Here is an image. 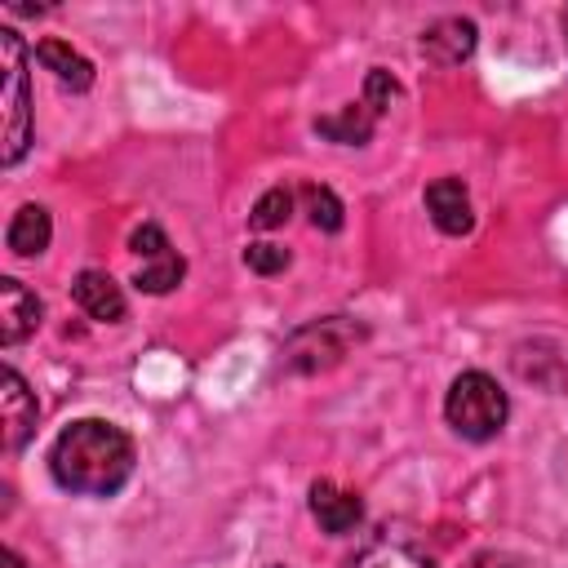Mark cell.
<instances>
[{
  "label": "cell",
  "instance_id": "1",
  "mask_svg": "<svg viewBox=\"0 0 568 568\" xmlns=\"http://www.w3.org/2000/svg\"><path fill=\"white\" fill-rule=\"evenodd\" d=\"M133 439L102 422V417H80L71 422L53 448H49V470L58 479V488L80 493V497H111L129 484L133 475Z\"/></svg>",
  "mask_w": 568,
  "mask_h": 568
},
{
  "label": "cell",
  "instance_id": "2",
  "mask_svg": "<svg viewBox=\"0 0 568 568\" xmlns=\"http://www.w3.org/2000/svg\"><path fill=\"white\" fill-rule=\"evenodd\" d=\"M444 417H448V426H453L462 439L484 444V439H493V435L506 426L510 404H506V390H501L488 373L470 368V373L453 377L448 399H444Z\"/></svg>",
  "mask_w": 568,
  "mask_h": 568
},
{
  "label": "cell",
  "instance_id": "3",
  "mask_svg": "<svg viewBox=\"0 0 568 568\" xmlns=\"http://www.w3.org/2000/svg\"><path fill=\"white\" fill-rule=\"evenodd\" d=\"M0 58H4V164H18L31 146V98H27V49L13 27L0 31Z\"/></svg>",
  "mask_w": 568,
  "mask_h": 568
},
{
  "label": "cell",
  "instance_id": "4",
  "mask_svg": "<svg viewBox=\"0 0 568 568\" xmlns=\"http://www.w3.org/2000/svg\"><path fill=\"white\" fill-rule=\"evenodd\" d=\"M355 342H359V328H355L346 315H333V320H320V324L297 328V333L288 337V346H284V359H288V368H297V373H315V368L337 364Z\"/></svg>",
  "mask_w": 568,
  "mask_h": 568
},
{
  "label": "cell",
  "instance_id": "5",
  "mask_svg": "<svg viewBox=\"0 0 568 568\" xmlns=\"http://www.w3.org/2000/svg\"><path fill=\"white\" fill-rule=\"evenodd\" d=\"M36 395H31V386L22 382V373L18 368H4L0 373V422H4V453H18L27 439H31V430H36Z\"/></svg>",
  "mask_w": 568,
  "mask_h": 568
},
{
  "label": "cell",
  "instance_id": "6",
  "mask_svg": "<svg viewBox=\"0 0 568 568\" xmlns=\"http://www.w3.org/2000/svg\"><path fill=\"white\" fill-rule=\"evenodd\" d=\"M475 36L479 31H475L470 18H439V22H430L422 31V53L430 62H439V67H457V62H466L475 53Z\"/></svg>",
  "mask_w": 568,
  "mask_h": 568
},
{
  "label": "cell",
  "instance_id": "7",
  "mask_svg": "<svg viewBox=\"0 0 568 568\" xmlns=\"http://www.w3.org/2000/svg\"><path fill=\"white\" fill-rule=\"evenodd\" d=\"M36 324H40V297L22 280L4 275L0 280V342L13 346L27 333H36Z\"/></svg>",
  "mask_w": 568,
  "mask_h": 568
},
{
  "label": "cell",
  "instance_id": "8",
  "mask_svg": "<svg viewBox=\"0 0 568 568\" xmlns=\"http://www.w3.org/2000/svg\"><path fill=\"white\" fill-rule=\"evenodd\" d=\"M311 515H315V524H320L324 532L342 537V532H351V528L364 519V501H359L355 493L328 484V479H315V484H311Z\"/></svg>",
  "mask_w": 568,
  "mask_h": 568
},
{
  "label": "cell",
  "instance_id": "9",
  "mask_svg": "<svg viewBox=\"0 0 568 568\" xmlns=\"http://www.w3.org/2000/svg\"><path fill=\"white\" fill-rule=\"evenodd\" d=\"M426 209H430V222L444 231V235H466L475 226V213H470V195L457 178H439L426 186Z\"/></svg>",
  "mask_w": 568,
  "mask_h": 568
},
{
  "label": "cell",
  "instance_id": "10",
  "mask_svg": "<svg viewBox=\"0 0 568 568\" xmlns=\"http://www.w3.org/2000/svg\"><path fill=\"white\" fill-rule=\"evenodd\" d=\"M71 293H75V302H80L84 315H93L102 324L124 320V293H120V284L106 271H80L75 284H71Z\"/></svg>",
  "mask_w": 568,
  "mask_h": 568
},
{
  "label": "cell",
  "instance_id": "11",
  "mask_svg": "<svg viewBox=\"0 0 568 568\" xmlns=\"http://www.w3.org/2000/svg\"><path fill=\"white\" fill-rule=\"evenodd\" d=\"M49 235H53V222H49V209H40V204H22L4 231V240L18 257H40L49 248Z\"/></svg>",
  "mask_w": 568,
  "mask_h": 568
},
{
  "label": "cell",
  "instance_id": "12",
  "mask_svg": "<svg viewBox=\"0 0 568 568\" xmlns=\"http://www.w3.org/2000/svg\"><path fill=\"white\" fill-rule=\"evenodd\" d=\"M36 62L44 67V71H53L67 89H89L93 84V62L89 58H80L71 44H62V40H40L36 44Z\"/></svg>",
  "mask_w": 568,
  "mask_h": 568
},
{
  "label": "cell",
  "instance_id": "13",
  "mask_svg": "<svg viewBox=\"0 0 568 568\" xmlns=\"http://www.w3.org/2000/svg\"><path fill=\"white\" fill-rule=\"evenodd\" d=\"M373 124H377V115L359 102H351L346 111H337V115H320L315 120V133H324L328 142H342V146H364L368 138H373Z\"/></svg>",
  "mask_w": 568,
  "mask_h": 568
},
{
  "label": "cell",
  "instance_id": "14",
  "mask_svg": "<svg viewBox=\"0 0 568 568\" xmlns=\"http://www.w3.org/2000/svg\"><path fill=\"white\" fill-rule=\"evenodd\" d=\"M346 568H430V559L417 555L413 546H399V541H373Z\"/></svg>",
  "mask_w": 568,
  "mask_h": 568
},
{
  "label": "cell",
  "instance_id": "15",
  "mask_svg": "<svg viewBox=\"0 0 568 568\" xmlns=\"http://www.w3.org/2000/svg\"><path fill=\"white\" fill-rule=\"evenodd\" d=\"M182 275H186V262H182L178 253H164V257H155V262H146V266L138 271V288H142V293H169Z\"/></svg>",
  "mask_w": 568,
  "mask_h": 568
},
{
  "label": "cell",
  "instance_id": "16",
  "mask_svg": "<svg viewBox=\"0 0 568 568\" xmlns=\"http://www.w3.org/2000/svg\"><path fill=\"white\" fill-rule=\"evenodd\" d=\"M288 209H293V195H288L284 186H271V191H262V195H257V204H253L248 222H253L257 231H275V226H284V222H288Z\"/></svg>",
  "mask_w": 568,
  "mask_h": 568
},
{
  "label": "cell",
  "instance_id": "17",
  "mask_svg": "<svg viewBox=\"0 0 568 568\" xmlns=\"http://www.w3.org/2000/svg\"><path fill=\"white\" fill-rule=\"evenodd\" d=\"M306 209H311V222L320 231H342V200L328 191V186H306Z\"/></svg>",
  "mask_w": 568,
  "mask_h": 568
},
{
  "label": "cell",
  "instance_id": "18",
  "mask_svg": "<svg viewBox=\"0 0 568 568\" xmlns=\"http://www.w3.org/2000/svg\"><path fill=\"white\" fill-rule=\"evenodd\" d=\"M395 98H399L395 75H390V71H382V67H373V71H368V80H364V106L382 120V115H386V106H390Z\"/></svg>",
  "mask_w": 568,
  "mask_h": 568
},
{
  "label": "cell",
  "instance_id": "19",
  "mask_svg": "<svg viewBox=\"0 0 568 568\" xmlns=\"http://www.w3.org/2000/svg\"><path fill=\"white\" fill-rule=\"evenodd\" d=\"M244 262H248V271H257V275H275V271L288 266V248L262 240V244H248V248H244Z\"/></svg>",
  "mask_w": 568,
  "mask_h": 568
},
{
  "label": "cell",
  "instance_id": "20",
  "mask_svg": "<svg viewBox=\"0 0 568 568\" xmlns=\"http://www.w3.org/2000/svg\"><path fill=\"white\" fill-rule=\"evenodd\" d=\"M129 244H133V253H138V257H146V262H155V257H164V253H169V235H164L155 222H142V226L133 231V240H129Z\"/></svg>",
  "mask_w": 568,
  "mask_h": 568
},
{
  "label": "cell",
  "instance_id": "21",
  "mask_svg": "<svg viewBox=\"0 0 568 568\" xmlns=\"http://www.w3.org/2000/svg\"><path fill=\"white\" fill-rule=\"evenodd\" d=\"M466 568H515L506 555H497V550H484V555H475Z\"/></svg>",
  "mask_w": 568,
  "mask_h": 568
},
{
  "label": "cell",
  "instance_id": "22",
  "mask_svg": "<svg viewBox=\"0 0 568 568\" xmlns=\"http://www.w3.org/2000/svg\"><path fill=\"white\" fill-rule=\"evenodd\" d=\"M4 568H22V559H18L13 550H4Z\"/></svg>",
  "mask_w": 568,
  "mask_h": 568
},
{
  "label": "cell",
  "instance_id": "23",
  "mask_svg": "<svg viewBox=\"0 0 568 568\" xmlns=\"http://www.w3.org/2000/svg\"><path fill=\"white\" fill-rule=\"evenodd\" d=\"M564 44H568V9H564Z\"/></svg>",
  "mask_w": 568,
  "mask_h": 568
}]
</instances>
